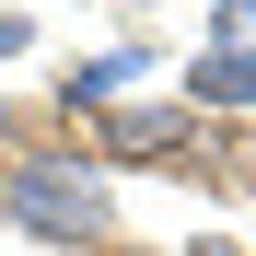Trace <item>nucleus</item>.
I'll return each mask as SVG.
<instances>
[{"instance_id": "nucleus-1", "label": "nucleus", "mask_w": 256, "mask_h": 256, "mask_svg": "<svg viewBox=\"0 0 256 256\" xmlns=\"http://www.w3.org/2000/svg\"><path fill=\"white\" fill-rule=\"evenodd\" d=\"M0 222L24 244H70V256H105V222H116V186L94 152H24L0 163Z\"/></svg>"}, {"instance_id": "nucleus-2", "label": "nucleus", "mask_w": 256, "mask_h": 256, "mask_svg": "<svg viewBox=\"0 0 256 256\" xmlns=\"http://www.w3.org/2000/svg\"><path fill=\"white\" fill-rule=\"evenodd\" d=\"M186 105H210V116H222V105H256V47H198L186 58Z\"/></svg>"}, {"instance_id": "nucleus-3", "label": "nucleus", "mask_w": 256, "mask_h": 256, "mask_svg": "<svg viewBox=\"0 0 256 256\" xmlns=\"http://www.w3.org/2000/svg\"><path fill=\"white\" fill-rule=\"evenodd\" d=\"M128 82H152V47H116V58H82V70L58 82V105H70V116H94V105H116V94H128Z\"/></svg>"}, {"instance_id": "nucleus-4", "label": "nucleus", "mask_w": 256, "mask_h": 256, "mask_svg": "<svg viewBox=\"0 0 256 256\" xmlns=\"http://www.w3.org/2000/svg\"><path fill=\"white\" fill-rule=\"evenodd\" d=\"M175 128H186V116H140V105H128V116H105V152H140V163H175V152H186Z\"/></svg>"}, {"instance_id": "nucleus-5", "label": "nucleus", "mask_w": 256, "mask_h": 256, "mask_svg": "<svg viewBox=\"0 0 256 256\" xmlns=\"http://www.w3.org/2000/svg\"><path fill=\"white\" fill-rule=\"evenodd\" d=\"M24 35H35V24H24V12H0V58H12V47H24Z\"/></svg>"}, {"instance_id": "nucleus-6", "label": "nucleus", "mask_w": 256, "mask_h": 256, "mask_svg": "<svg viewBox=\"0 0 256 256\" xmlns=\"http://www.w3.org/2000/svg\"><path fill=\"white\" fill-rule=\"evenodd\" d=\"M140 12H152V0H140Z\"/></svg>"}]
</instances>
